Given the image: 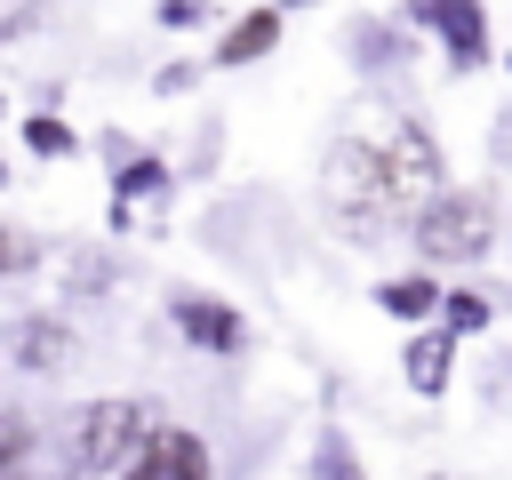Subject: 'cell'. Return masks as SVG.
I'll use <instances>...</instances> for the list:
<instances>
[{"label": "cell", "mask_w": 512, "mask_h": 480, "mask_svg": "<svg viewBox=\"0 0 512 480\" xmlns=\"http://www.w3.org/2000/svg\"><path fill=\"white\" fill-rule=\"evenodd\" d=\"M144 432H152V408L144 400H88V408H72V424H64V480L112 472Z\"/></svg>", "instance_id": "cell-3"}, {"label": "cell", "mask_w": 512, "mask_h": 480, "mask_svg": "<svg viewBox=\"0 0 512 480\" xmlns=\"http://www.w3.org/2000/svg\"><path fill=\"white\" fill-rule=\"evenodd\" d=\"M168 320H176V336H184L192 352H216V360L248 344V320H240L224 296H200V288H176V296H168Z\"/></svg>", "instance_id": "cell-6"}, {"label": "cell", "mask_w": 512, "mask_h": 480, "mask_svg": "<svg viewBox=\"0 0 512 480\" xmlns=\"http://www.w3.org/2000/svg\"><path fill=\"white\" fill-rule=\"evenodd\" d=\"M160 176H168V168H160V160H128V168H120V208H128V200H136V192H152V184H160Z\"/></svg>", "instance_id": "cell-14"}, {"label": "cell", "mask_w": 512, "mask_h": 480, "mask_svg": "<svg viewBox=\"0 0 512 480\" xmlns=\"http://www.w3.org/2000/svg\"><path fill=\"white\" fill-rule=\"evenodd\" d=\"M280 48V8H248L240 24H224V40L208 48V64L216 72H240V64H256V56H272Z\"/></svg>", "instance_id": "cell-8"}, {"label": "cell", "mask_w": 512, "mask_h": 480, "mask_svg": "<svg viewBox=\"0 0 512 480\" xmlns=\"http://www.w3.org/2000/svg\"><path fill=\"white\" fill-rule=\"evenodd\" d=\"M32 256H40V248H24L16 232H0V272H8V264H32Z\"/></svg>", "instance_id": "cell-15"}, {"label": "cell", "mask_w": 512, "mask_h": 480, "mask_svg": "<svg viewBox=\"0 0 512 480\" xmlns=\"http://www.w3.org/2000/svg\"><path fill=\"white\" fill-rule=\"evenodd\" d=\"M448 352H456V336H448V328L408 336V360H400V368H408V384H416L424 400H432V392H448Z\"/></svg>", "instance_id": "cell-10"}, {"label": "cell", "mask_w": 512, "mask_h": 480, "mask_svg": "<svg viewBox=\"0 0 512 480\" xmlns=\"http://www.w3.org/2000/svg\"><path fill=\"white\" fill-rule=\"evenodd\" d=\"M440 184H448V160H440V144H432L416 120L352 128V136L328 152V208H336V224H352V232L408 224Z\"/></svg>", "instance_id": "cell-1"}, {"label": "cell", "mask_w": 512, "mask_h": 480, "mask_svg": "<svg viewBox=\"0 0 512 480\" xmlns=\"http://www.w3.org/2000/svg\"><path fill=\"white\" fill-rule=\"evenodd\" d=\"M120 480H216V464H208V440H200V432H184V424H160V416H152V432L128 448Z\"/></svg>", "instance_id": "cell-5"}, {"label": "cell", "mask_w": 512, "mask_h": 480, "mask_svg": "<svg viewBox=\"0 0 512 480\" xmlns=\"http://www.w3.org/2000/svg\"><path fill=\"white\" fill-rule=\"evenodd\" d=\"M24 144H32V152H72V128L40 112V120H24Z\"/></svg>", "instance_id": "cell-13"}, {"label": "cell", "mask_w": 512, "mask_h": 480, "mask_svg": "<svg viewBox=\"0 0 512 480\" xmlns=\"http://www.w3.org/2000/svg\"><path fill=\"white\" fill-rule=\"evenodd\" d=\"M376 304H384L392 320H408V328H432V312H440V280H432V272H400V280L376 288Z\"/></svg>", "instance_id": "cell-9"}, {"label": "cell", "mask_w": 512, "mask_h": 480, "mask_svg": "<svg viewBox=\"0 0 512 480\" xmlns=\"http://www.w3.org/2000/svg\"><path fill=\"white\" fill-rule=\"evenodd\" d=\"M0 480H40V424L0 408Z\"/></svg>", "instance_id": "cell-11"}, {"label": "cell", "mask_w": 512, "mask_h": 480, "mask_svg": "<svg viewBox=\"0 0 512 480\" xmlns=\"http://www.w3.org/2000/svg\"><path fill=\"white\" fill-rule=\"evenodd\" d=\"M432 320H440L448 336H472V328H488V296H480V288H448Z\"/></svg>", "instance_id": "cell-12"}, {"label": "cell", "mask_w": 512, "mask_h": 480, "mask_svg": "<svg viewBox=\"0 0 512 480\" xmlns=\"http://www.w3.org/2000/svg\"><path fill=\"white\" fill-rule=\"evenodd\" d=\"M8 360L32 368V376H56V368H72V328L56 312H32V320L8 328Z\"/></svg>", "instance_id": "cell-7"}, {"label": "cell", "mask_w": 512, "mask_h": 480, "mask_svg": "<svg viewBox=\"0 0 512 480\" xmlns=\"http://www.w3.org/2000/svg\"><path fill=\"white\" fill-rule=\"evenodd\" d=\"M408 24L440 40L448 72H480L496 56V32H488V0H408Z\"/></svg>", "instance_id": "cell-4"}, {"label": "cell", "mask_w": 512, "mask_h": 480, "mask_svg": "<svg viewBox=\"0 0 512 480\" xmlns=\"http://www.w3.org/2000/svg\"><path fill=\"white\" fill-rule=\"evenodd\" d=\"M264 8H304V0H264Z\"/></svg>", "instance_id": "cell-16"}, {"label": "cell", "mask_w": 512, "mask_h": 480, "mask_svg": "<svg viewBox=\"0 0 512 480\" xmlns=\"http://www.w3.org/2000/svg\"><path fill=\"white\" fill-rule=\"evenodd\" d=\"M504 64H512V56H504Z\"/></svg>", "instance_id": "cell-17"}, {"label": "cell", "mask_w": 512, "mask_h": 480, "mask_svg": "<svg viewBox=\"0 0 512 480\" xmlns=\"http://www.w3.org/2000/svg\"><path fill=\"white\" fill-rule=\"evenodd\" d=\"M408 248H416V264H480L496 248V192L488 184H440L408 216Z\"/></svg>", "instance_id": "cell-2"}]
</instances>
